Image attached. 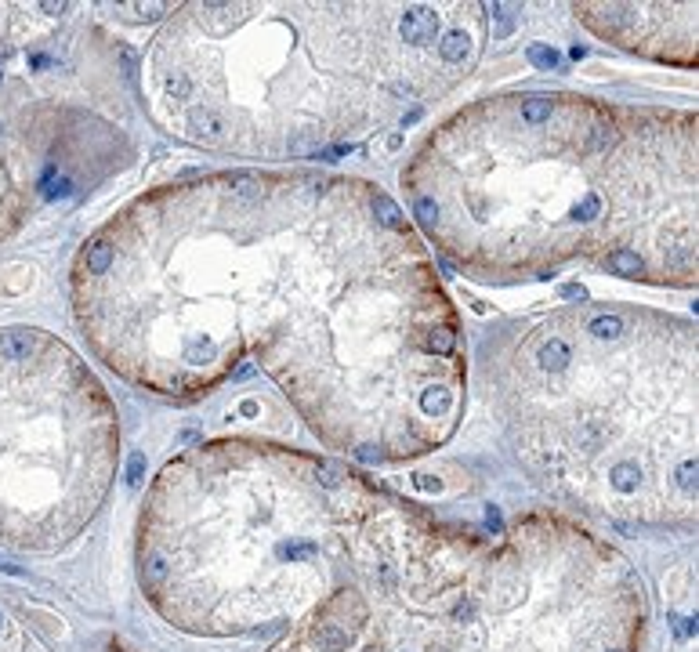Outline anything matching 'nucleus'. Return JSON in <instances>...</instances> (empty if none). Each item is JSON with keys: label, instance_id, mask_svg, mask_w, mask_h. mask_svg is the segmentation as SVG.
Here are the masks:
<instances>
[{"label": "nucleus", "instance_id": "nucleus-6", "mask_svg": "<svg viewBox=\"0 0 699 652\" xmlns=\"http://www.w3.org/2000/svg\"><path fill=\"white\" fill-rule=\"evenodd\" d=\"M642 623L638 573L569 518L468 533L406 504L370 652H634Z\"/></svg>", "mask_w": 699, "mask_h": 652}, {"label": "nucleus", "instance_id": "nucleus-2", "mask_svg": "<svg viewBox=\"0 0 699 652\" xmlns=\"http://www.w3.org/2000/svg\"><path fill=\"white\" fill-rule=\"evenodd\" d=\"M410 221L478 283L569 265L652 286L699 276V120L576 91H504L442 116L399 174Z\"/></svg>", "mask_w": 699, "mask_h": 652}, {"label": "nucleus", "instance_id": "nucleus-4", "mask_svg": "<svg viewBox=\"0 0 699 652\" xmlns=\"http://www.w3.org/2000/svg\"><path fill=\"white\" fill-rule=\"evenodd\" d=\"M695 323L587 301L507 326L485 391L522 468L623 522L695 518Z\"/></svg>", "mask_w": 699, "mask_h": 652}, {"label": "nucleus", "instance_id": "nucleus-8", "mask_svg": "<svg viewBox=\"0 0 699 652\" xmlns=\"http://www.w3.org/2000/svg\"><path fill=\"white\" fill-rule=\"evenodd\" d=\"M120 134L69 102L15 98L0 109V243L40 203L83 193L120 167Z\"/></svg>", "mask_w": 699, "mask_h": 652}, {"label": "nucleus", "instance_id": "nucleus-3", "mask_svg": "<svg viewBox=\"0 0 699 652\" xmlns=\"http://www.w3.org/2000/svg\"><path fill=\"white\" fill-rule=\"evenodd\" d=\"M471 0L171 8L141 55L156 127L207 153L305 160L363 141L475 69L490 18Z\"/></svg>", "mask_w": 699, "mask_h": 652}, {"label": "nucleus", "instance_id": "nucleus-1", "mask_svg": "<svg viewBox=\"0 0 699 652\" xmlns=\"http://www.w3.org/2000/svg\"><path fill=\"white\" fill-rule=\"evenodd\" d=\"M73 315L116 377L200 398L250 359L319 443L366 464L450 443L460 315L392 193L330 171L185 174L83 240Z\"/></svg>", "mask_w": 699, "mask_h": 652}, {"label": "nucleus", "instance_id": "nucleus-9", "mask_svg": "<svg viewBox=\"0 0 699 652\" xmlns=\"http://www.w3.org/2000/svg\"><path fill=\"white\" fill-rule=\"evenodd\" d=\"M580 22L620 51L642 55L663 66L695 69V15L692 0L685 4H573Z\"/></svg>", "mask_w": 699, "mask_h": 652}, {"label": "nucleus", "instance_id": "nucleus-7", "mask_svg": "<svg viewBox=\"0 0 699 652\" xmlns=\"http://www.w3.org/2000/svg\"><path fill=\"white\" fill-rule=\"evenodd\" d=\"M116 464L120 413L83 355L40 326L0 330V540H69Z\"/></svg>", "mask_w": 699, "mask_h": 652}, {"label": "nucleus", "instance_id": "nucleus-5", "mask_svg": "<svg viewBox=\"0 0 699 652\" xmlns=\"http://www.w3.org/2000/svg\"><path fill=\"white\" fill-rule=\"evenodd\" d=\"M380 500L330 457L258 438L200 443L167 460L145 497L141 587L171 623L200 634L298 623L355 583Z\"/></svg>", "mask_w": 699, "mask_h": 652}]
</instances>
